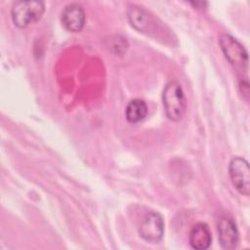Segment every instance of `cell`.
I'll list each match as a JSON object with an SVG mask.
<instances>
[{"instance_id": "10", "label": "cell", "mask_w": 250, "mask_h": 250, "mask_svg": "<svg viewBox=\"0 0 250 250\" xmlns=\"http://www.w3.org/2000/svg\"><path fill=\"white\" fill-rule=\"evenodd\" d=\"M147 114V105L144 100L134 99L129 102L125 109L126 119L130 123H139L146 118Z\"/></svg>"}, {"instance_id": "3", "label": "cell", "mask_w": 250, "mask_h": 250, "mask_svg": "<svg viewBox=\"0 0 250 250\" xmlns=\"http://www.w3.org/2000/svg\"><path fill=\"white\" fill-rule=\"evenodd\" d=\"M229 174L237 191L245 196L250 192V168L246 159L234 156L229 164Z\"/></svg>"}, {"instance_id": "7", "label": "cell", "mask_w": 250, "mask_h": 250, "mask_svg": "<svg viewBox=\"0 0 250 250\" xmlns=\"http://www.w3.org/2000/svg\"><path fill=\"white\" fill-rule=\"evenodd\" d=\"M61 21L63 27L70 32H79L83 29L86 21L84 9L77 3L66 5L61 16Z\"/></svg>"}, {"instance_id": "6", "label": "cell", "mask_w": 250, "mask_h": 250, "mask_svg": "<svg viewBox=\"0 0 250 250\" xmlns=\"http://www.w3.org/2000/svg\"><path fill=\"white\" fill-rule=\"evenodd\" d=\"M127 17L131 25L138 31L146 34L155 32L154 28L156 22L153 17L143 7L136 4H130L127 11Z\"/></svg>"}, {"instance_id": "4", "label": "cell", "mask_w": 250, "mask_h": 250, "mask_svg": "<svg viewBox=\"0 0 250 250\" xmlns=\"http://www.w3.org/2000/svg\"><path fill=\"white\" fill-rule=\"evenodd\" d=\"M221 49L227 60L235 67L247 70L248 54L245 48L231 35L222 34L219 39Z\"/></svg>"}, {"instance_id": "5", "label": "cell", "mask_w": 250, "mask_h": 250, "mask_svg": "<svg viewBox=\"0 0 250 250\" xmlns=\"http://www.w3.org/2000/svg\"><path fill=\"white\" fill-rule=\"evenodd\" d=\"M139 234L146 242H159L164 234V221L162 216L155 212L147 214L139 228Z\"/></svg>"}, {"instance_id": "2", "label": "cell", "mask_w": 250, "mask_h": 250, "mask_svg": "<svg viewBox=\"0 0 250 250\" xmlns=\"http://www.w3.org/2000/svg\"><path fill=\"white\" fill-rule=\"evenodd\" d=\"M44 12L45 4L42 1H17L11 9V17L16 26L24 28L38 21Z\"/></svg>"}, {"instance_id": "1", "label": "cell", "mask_w": 250, "mask_h": 250, "mask_svg": "<svg viewBox=\"0 0 250 250\" xmlns=\"http://www.w3.org/2000/svg\"><path fill=\"white\" fill-rule=\"evenodd\" d=\"M162 102L167 117L172 121H180L187 108L184 90L178 81L166 84L162 93Z\"/></svg>"}, {"instance_id": "9", "label": "cell", "mask_w": 250, "mask_h": 250, "mask_svg": "<svg viewBox=\"0 0 250 250\" xmlns=\"http://www.w3.org/2000/svg\"><path fill=\"white\" fill-rule=\"evenodd\" d=\"M190 246L196 250H205L209 248L212 242V235L209 227L202 222L195 224L188 234Z\"/></svg>"}, {"instance_id": "8", "label": "cell", "mask_w": 250, "mask_h": 250, "mask_svg": "<svg viewBox=\"0 0 250 250\" xmlns=\"http://www.w3.org/2000/svg\"><path fill=\"white\" fill-rule=\"evenodd\" d=\"M217 228L222 248L227 250L236 248L239 242V233L235 222L230 217L224 216L220 218Z\"/></svg>"}]
</instances>
